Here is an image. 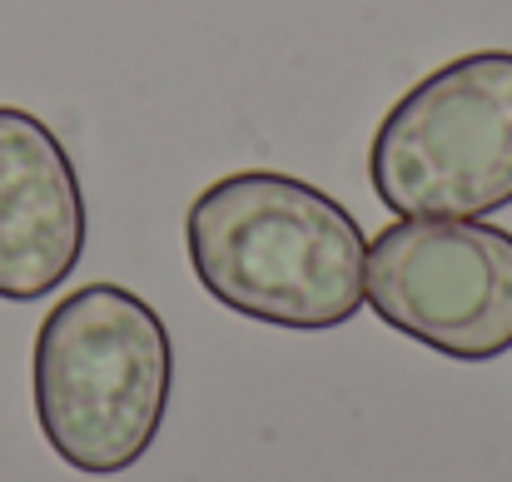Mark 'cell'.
I'll list each match as a JSON object with an SVG mask.
<instances>
[{"mask_svg": "<svg viewBox=\"0 0 512 482\" xmlns=\"http://www.w3.org/2000/svg\"><path fill=\"white\" fill-rule=\"evenodd\" d=\"M194 279L214 304L274 328H339L363 299L368 239L334 194L279 169L214 179L184 214Z\"/></svg>", "mask_w": 512, "mask_h": 482, "instance_id": "obj_1", "label": "cell"}, {"mask_svg": "<svg viewBox=\"0 0 512 482\" xmlns=\"http://www.w3.org/2000/svg\"><path fill=\"white\" fill-rule=\"evenodd\" d=\"M174 348L165 319L120 284L65 294L35 333L30 393L45 443L85 478L130 473L160 438Z\"/></svg>", "mask_w": 512, "mask_h": 482, "instance_id": "obj_2", "label": "cell"}, {"mask_svg": "<svg viewBox=\"0 0 512 482\" xmlns=\"http://www.w3.org/2000/svg\"><path fill=\"white\" fill-rule=\"evenodd\" d=\"M368 179L403 219H483L512 204V50L423 75L383 115Z\"/></svg>", "mask_w": 512, "mask_h": 482, "instance_id": "obj_3", "label": "cell"}, {"mask_svg": "<svg viewBox=\"0 0 512 482\" xmlns=\"http://www.w3.org/2000/svg\"><path fill=\"white\" fill-rule=\"evenodd\" d=\"M363 299L423 348L488 363L512 348V234L483 219H398L368 244Z\"/></svg>", "mask_w": 512, "mask_h": 482, "instance_id": "obj_4", "label": "cell"}, {"mask_svg": "<svg viewBox=\"0 0 512 482\" xmlns=\"http://www.w3.org/2000/svg\"><path fill=\"white\" fill-rule=\"evenodd\" d=\"M85 254V194L55 130L0 105V299L55 294Z\"/></svg>", "mask_w": 512, "mask_h": 482, "instance_id": "obj_5", "label": "cell"}]
</instances>
